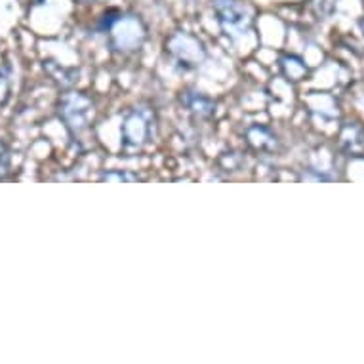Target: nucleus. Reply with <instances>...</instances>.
<instances>
[{"instance_id":"obj_3","label":"nucleus","mask_w":364,"mask_h":364,"mask_svg":"<svg viewBox=\"0 0 364 364\" xmlns=\"http://www.w3.org/2000/svg\"><path fill=\"white\" fill-rule=\"evenodd\" d=\"M214 12L227 35L240 36L252 27V12L240 0H214Z\"/></svg>"},{"instance_id":"obj_11","label":"nucleus","mask_w":364,"mask_h":364,"mask_svg":"<svg viewBox=\"0 0 364 364\" xmlns=\"http://www.w3.org/2000/svg\"><path fill=\"white\" fill-rule=\"evenodd\" d=\"M103 181H136V176H132V173H114V172H109V173H103L102 176Z\"/></svg>"},{"instance_id":"obj_10","label":"nucleus","mask_w":364,"mask_h":364,"mask_svg":"<svg viewBox=\"0 0 364 364\" xmlns=\"http://www.w3.org/2000/svg\"><path fill=\"white\" fill-rule=\"evenodd\" d=\"M10 162H12L10 149H8L6 145L0 141V178H4V176L10 172Z\"/></svg>"},{"instance_id":"obj_1","label":"nucleus","mask_w":364,"mask_h":364,"mask_svg":"<svg viewBox=\"0 0 364 364\" xmlns=\"http://www.w3.org/2000/svg\"><path fill=\"white\" fill-rule=\"evenodd\" d=\"M102 29L109 35V42L117 52L128 54L144 46L147 38V27L139 16L134 14L109 12L103 16Z\"/></svg>"},{"instance_id":"obj_5","label":"nucleus","mask_w":364,"mask_h":364,"mask_svg":"<svg viewBox=\"0 0 364 364\" xmlns=\"http://www.w3.org/2000/svg\"><path fill=\"white\" fill-rule=\"evenodd\" d=\"M153 122H151V113L144 109H132L126 114L122 122V141L124 149L139 151L147 141H149Z\"/></svg>"},{"instance_id":"obj_6","label":"nucleus","mask_w":364,"mask_h":364,"mask_svg":"<svg viewBox=\"0 0 364 364\" xmlns=\"http://www.w3.org/2000/svg\"><path fill=\"white\" fill-rule=\"evenodd\" d=\"M340 145L347 155L364 156V128L358 122H347L340 132Z\"/></svg>"},{"instance_id":"obj_8","label":"nucleus","mask_w":364,"mask_h":364,"mask_svg":"<svg viewBox=\"0 0 364 364\" xmlns=\"http://www.w3.org/2000/svg\"><path fill=\"white\" fill-rule=\"evenodd\" d=\"M181 102L186 105L189 111H193L198 117H210V114H214L215 111V103L210 100V97L203 96V94H198V92H186L183 96H181Z\"/></svg>"},{"instance_id":"obj_2","label":"nucleus","mask_w":364,"mask_h":364,"mask_svg":"<svg viewBox=\"0 0 364 364\" xmlns=\"http://www.w3.org/2000/svg\"><path fill=\"white\" fill-rule=\"evenodd\" d=\"M166 52L178 65L187 67V69L198 67L206 60V48L203 42L186 31H178L168 38Z\"/></svg>"},{"instance_id":"obj_4","label":"nucleus","mask_w":364,"mask_h":364,"mask_svg":"<svg viewBox=\"0 0 364 364\" xmlns=\"http://www.w3.org/2000/svg\"><path fill=\"white\" fill-rule=\"evenodd\" d=\"M60 114L73 132H84L94 119V103L78 92H69L61 97Z\"/></svg>"},{"instance_id":"obj_15","label":"nucleus","mask_w":364,"mask_h":364,"mask_svg":"<svg viewBox=\"0 0 364 364\" xmlns=\"http://www.w3.org/2000/svg\"><path fill=\"white\" fill-rule=\"evenodd\" d=\"M360 29H363V33H364V19H363V21H360Z\"/></svg>"},{"instance_id":"obj_12","label":"nucleus","mask_w":364,"mask_h":364,"mask_svg":"<svg viewBox=\"0 0 364 364\" xmlns=\"http://www.w3.org/2000/svg\"><path fill=\"white\" fill-rule=\"evenodd\" d=\"M10 96V80L4 73H0V105L6 102Z\"/></svg>"},{"instance_id":"obj_9","label":"nucleus","mask_w":364,"mask_h":364,"mask_svg":"<svg viewBox=\"0 0 364 364\" xmlns=\"http://www.w3.org/2000/svg\"><path fill=\"white\" fill-rule=\"evenodd\" d=\"M281 65L284 75H287L290 80H301V78L307 75V67H305L304 61L299 60V58H296V55H287V58H282Z\"/></svg>"},{"instance_id":"obj_13","label":"nucleus","mask_w":364,"mask_h":364,"mask_svg":"<svg viewBox=\"0 0 364 364\" xmlns=\"http://www.w3.org/2000/svg\"><path fill=\"white\" fill-rule=\"evenodd\" d=\"M27 2H31V4H42L44 0H27Z\"/></svg>"},{"instance_id":"obj_7","label":"nucleus","mask_w":364,"mask_h":364,"mask_svg":"<svg viewBox=\"0 0 364 364\" xmlns=\"http://www.w3.org/2000/svg\"><path fill=\"white\" fill-rule=\"evenodd\" d=\"M246 139L257 151H273L277 147V136L265 126H250L246 130Z\"/></svg>"},{"instance_id":"obj_14","label":"nucleus","mask_w":364,"mask_h":364,"mask_svg":"<svg viewBox=\"0 0 364 364\" xmlns=\"http://www.w3.org/2000/svg\"><path fill=\"white\" fill-rule=\"evenodd\" d=\"M82 2H102V0H82Z\"/></svg>"}]
</instances>
